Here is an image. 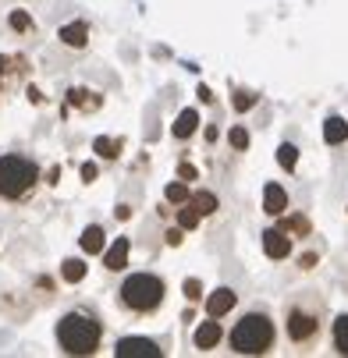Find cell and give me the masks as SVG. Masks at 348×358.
<instances>
[{
    "label": "cell",
    "instance_id": "cell-30",
    "mask_svg": "<svg viewBox=\"0 0 348 358\" xmlns=\"http://www.w3.org/2000/svg\"><path fill=\"white\" fill-rule=\"evenodd\" d=\"M8 68H11V61H8V57H0V71H8Z\"/></svg>",
    "mask_w": 348,
    "mask_h": 358
},
{
    "label": "cell",
    "instance_id": "cell-13",
    "mask_svg": "<svg viewBox=\"0 0 348 358\" xmlns=\"http://www.w3.org/2000/svg\"><path fill=\"white\" fill-rule=\"evenodd\" d=\"M195 128H199V114L195 110H181L171 131H174V138H188V135H195Z\"/></svg>",
    "mask_w": 348,
    "mask_h": 358
},
{
    "label": "cell",
    "instance_id": "cell-15",
    "mask_svg": "<svg viewBox=\"0 0 348 358\" xmlns=\"http://www.w3.org/2000/svg\"><path fill=\"white\" fill-rule=\"evenodd\" d=\"M330 337H334V351H337V355H348V313L334 320Z\"/></svg>",
    "mask_w": 348,
    "mask_h": 358
},
{
    "label": "cell",
    "instance_id": "cell-27",
    "mask_svg": "<svg viewBox=\"0 0 348 358\" xmlns=\"http://www.w3.org/2000/svg\"><path fill=\"white\" fill-rule=\"evenodd\" d=\"M178 174H181V181H195V178H199V171H195L192 164H181V167H178Z\"/></svg>",
    "mask_w": 348,
    "mask_h": 358
},
{
    "label": "cell",
    "instance_id": "cell-29",
    "mask_svg": "<svg viewBox=\"0 0 348 358\" xmlns=\"http://www.w3.org/2000/svg\"><path fill=\"white\" fill-rule=\"evenodd\" d=\"M167 245H181V231H178V227L167 231Z\"/></svg>",
    "mask_w": 348,
    "mask_h": 358
},
{
    "label": "cell",
    "instance_id": "cell-28",
    "mask_svg": "<svg viewBox=\"0 0 348 358\" xmlns=\"http://www.w3.org/2000/svg\"><path fill=\"white\" fill-rule=\"evenodd\" d=\"M82 178H85V181H96V164H85V167H82Z\"/></svg>",
    "mask_w": 348,
    "mask_h": 358
},
{
    "label": "cell",
    "instance_id": "cell-7",
    "mask_svg": "<svg viewBox=\"0 0 348 358\" xmlns=\"http://www.w3.org/2000/svg\"><path fill=\"white\" fill-rule=\"evenodd\" d=\"M263 252L270 255V259H288V255H291V238H288V231H277V227L263 231Z\"/></svg>",
    "mask_w": 348,
    "mask_h": 358
},
{
    "label": "cell",
    "instance_id": "cell-17",
    "mask_svg": "<svg viewBox=\"0 0 348 358\" xmlns=\"http://www.w3.org/2000/svg\"><path fill=\"white\" fill-rule=\"evenodd\" d=\"M61 277H64L68 284H78V280L85 277V263H82V259H64V263H61Z\"/></svg>",
    "mask_w": 348,
    "mask_h": 358
},
{
    "label": "cell",
    "instance_id": "cell-6",
    "mask_svg": "<svg viewBox=\"0 0 348 358\" xmlns=\"http://www.w3.org/2000/svg\"><path fill=\"white\" fill-rule=\"evenodd\" d=\"M164 348L157 341H149V337H121L114 344V355L118 358H157Z\"/></svg>",
    "mask_w": 348,
    "mask_h": 358
},
{
    "label": "cell",
    "instance_id": "cell-9",
    "mask_svg": "<svg viewBox=\"0 0 348 358\" xmlns=\"http://www.w3.org/2000/svg\"><path fill=\"white\" fill-rule=\"evenodd\" d=\"M221 337H224V330H221V323L210 316V320H203L195 327V348L199 351H210V348H217L221 344Z\"/></svg>",
    "mask_w": 348,
    "mask_h": 358
},
{
    "label": "cell",
    "instance_id": "cell-21",
    "mask_svg": "<svg viewBox=\"0 0 348 358\" xmlns=\"http://www.w3.org/2000/svg\"><path fill=\"white\" fill-rule=\"evenodd\" d=\"M295 160H298V149H295V145H291V142H284V145H281V149H277V164H281V167H288V171H291V167H295Z\"/></svg>",
    "mask_w": 348,
    "mask_h": 358
},
{
    "label": "cell",
    "instance_id": "cell-14",
    "mask_svg": "<svg viewBox=\"0 0 348 358\" xmlns=\"http://www.w3.org/2000/svg\"><path fill=\"white\" fill-rule=\"evenodd\" d=\"M323 138H327L330 145H341V142L348 138V121H341V117H327V124H323Z\"/></svg>",
    "mask_w": 348,
    "mask_h": 358
},
{
    "label": "cell",
    "instance_id": "cell-20",
    "mask_svg": "<svg viewBox=\"0 0 348 358\" xmlns=\"http://www.w3.org/2000/svg\"><path fill=\"white\" fill-rule=\"evenodd\" d=\"M256 99H260L256 92H235V96H231V103H235V110L245 114V110H253V107H256Z\"/></svg>",
    "mask_w": 348,
    "mask_h": 358
},
{
    "label": "cell",
    "instance_id": "cell-12",
    "mask_svg": "<svg viewBox=\"0 0 348 358\" xmlns=\"http://www.w3.org/2000/svg\"><path fill=\"white\" fill-rule=\"evenodd\" d=\"M57 36H61V43H68V46H85V43H89V29H85L82 22H71V25H64Z\"/></svg>",
    "mask_w": 348,
    "mask_h": 358
},
{
    "label": "cell",
    "instance_id": "cell-26",
    "mask_svg": "<svg viewBox=\"0 0 348 358\" xmlns=\"http://www.w3.org/2000/svg\"><path fill=\"white\" fill-rule=\"evenodd\" d=\"M185 294H188L192 301H199V298H203V284H199L195 277H188V280H185Z\"/></svg>",
    "mask_w": 348,
    "mask_h": 358
},
{
    "label": "cell",
    "instance_id": "cell-23",
    "mask_svg": "<svg viewBox=\"0 0 348 358\" xmlns=\"http://www.w3.org/2000/svg\"><path fill=\"white\" fill-rule=\"evenodd\" d=\"M11 29H15V32H29V29H32V18H29L25 11H15V15H11Z\"/></svg>",
    "mask_w": 348,
    "mask_h": 358
},
{
    "label": "cell",
    "instance_id": "cell-2",
    "mask_svg": "<svg viewBox=\"0 0 348 358\" xmlns=\"http://www.w3.org/2000/svg\"><path fill=\"white\" fill-rule=\"evenodd\" d=\"M274 348V323L267 313H249L231 330V351L238 355H267Z\"/></svg>",
    "mask_w": 348,
    "mask_h": 358
},
{
    "label": "cell",
    "instance_id": "cell-5",
    "mask_svg": "<svg viewBox=\"0 0 348 358\" xmlns=\"http://www.w3.org/2000/svg\"><path fill=\"white\" fill-rule=\"evenodd\" d=\"M39 171L25 157H0V195L4 199H22L36 185Z\"/></svg>",
    "mask_w": 348,
    "mask_h": 358
},
{
    "label": "cell",
    "instance_id": "cell-19",
    "mask_svg": "<svg viewBox=\"0 0 348 358\" xmlns=\"http://www.w3.org/2000/svg\"><path fill=\"white\" fill-rule=\"evenodd\" d=\"M92 145H96V152H99V157H104V160H114L118 152H121V145H118L114 138H107V135H99V138H96Z\"/></svg>",
    "mask_w": 348,
    "mask_h": 358
},
{
    "label": "cell",
    "instance_id": "cell-18",
    "mask_svg": "<svg viewBox=\"0 0 348 358\" xmlns=\"http://www.w3.org/2000/svg\"><path fill=\"white\" fill-rule=\"evenodd\" d=\"M192 206L207 217V213L217 210V195H210V192H195V195H192Z\"/></svg>",
    "mask_w": 348,
    "mask_h": 358
},
{
    "label": "cell",
    "instance_id": "cell-24",
    "mask_svg": "<svg viewBox=\"0 0 348 358\" xmlns=\"http://www.w3.org/2000/svg\"><path fill=\"white\" fill-rule=\"evenodd\" d=\"M228 138H231V145H235V149H249V131H245V128H231V131H228Z\"/></svg>",
    "mask_w": 348,
    "mask_h": 358
},
{
    "label": "cell",
    "instance_id": "cell-25",
    "mask_svg": "<svg viewBox=\"0 0 348 358\" xmlns=\"http://www.w3.org/2000/svg\"><path fill=\"white\" fill-rule=\"evenodd\" d=\"M164 195H167V202H185V199H188V188L174 181V185H167V192H164Z\"/></svg>",
    "mask_w": 348,
    "mask_h": 358
},
{
    "label": "cell",
    "instance_id": "cell-10",
    "mask_svg": "<svg viewBox=\"0 0 348 358\" xmlns=\"http://www.w3.org/2000/svg\"><path fill=\"white\" fill-rule=\"evenodd\" d=\"M263 210H267L270 217H281V213L288 210V192H284L281 185L270 181V185L263 188Z\"/></svg>",
    "mask_w": 348,
    "mask_h": 358
},
{
    "label": "cell",
    "instance_id": "cell-8",
    "mask_svg": "<svg viewBox=\"0 0 348 358\" xmlns=\"http://www.w3.org/2000/svg\"><path fill=\"white\" fill-rule=\"evenodd\" d=\"M235 301H238V294H235L231 287H217V291L207 298V316H214V320L228 316V313L235 309Z\"/></svg>",
    "mask_w": 348,
    "mask_h": 358
},
{
    "label": "cell",
    "instance_id": "cell-11",
    "mask_svg": "<svg viewBox=\"0 0 348 358\" xmlns=\"http://www.w3.org/2000/svg\"><path fill=\"white\" fill-rule=\"evenodd\" d=\"M104 266H107V270H125V266H128V238H118V241L107 248Z\"/></svg>",
    "mask_w": 348,
    "mask_h": 358
},
{
    "label": "cell",
    "instance_id": "cell-1",
    "mask_svg": "<svg viewBox=\"0 0 348 358\" xmlns=\"http://www.w3.org/2000/svg\"><path fill=\"white\" fill-rule=\"evenodd\" d=\"M99 341H104V327L85 313H68L57 323V344L68 355H96Z\"/></svg>",
    "mask_w": 348,
    "mask_h": 358
},
{
    "label": "cell",
    "instance_id": "cell-22",
    "mask_svg": "<svg viewBox=\"0 0 348 358\" xmlns=\"http://www.w3.org/2000/svg\"><path fill=\"white\" fill-rule=\"evenodd\" d=\"M199 217H203V213H199L195 206H181V213H178V224H181L185 231H192V227L199 224Z\"/></svg>",
    "mask_w": 348,
    "mask_h": 358
},
{
    "label": "cell",
    "instance_id": "cell-16",
    "mask_svg": "<svg viewBox=\"0 0 348 358\" xmlns=\"http://www.w3.org/2000/svg\"><path fill=\"white\" fill-rule=\"evenodd\" d=\"M78 241H82V248H85L89 255H92V252H104V227H96V224L85 227Z\"/></svg>",
    "mask_w": 348,
    "mask_h": 358
},
{
    "label": "cell",
    "instance_id": "cell-4",
    "mask_svg": "<svg viewBox=\"0 0 348 358\" xmlns=\"http://www.w3.org/2000/svg\"><path fill=\"white\" fill-rule=\"evenodd\" d=\"M284 330L295 344H309L320 334V301L309 305L302 298H295L291 305H284Z\"/></svg>",
    "mask_w": 348,
    "mask_h": 358
},
{
    "label": "cell",
    "instance_id": "cell-3",
    "mask_svg": "<svg viewBox=\"0 0 348 358\" xmlns=\"http://www.w3.org/2000/svg\"><path fill=\"white\" fill-rule=\"evenodd\" d=\"M164 301V280L153 273H132L121 284V305L132 313H153Z\"/></svg>",
    "mask_w": 348,
    "mask_h": 358
}]
</instances>
